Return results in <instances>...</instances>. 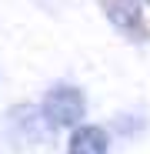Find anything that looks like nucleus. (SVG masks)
I'll return each mask as SVG.
<instances>
[{"instance_id": "nucleus-2", "label": "nucleus", "mask_w": 150, "mask_h": 154, "mask_svg": "<svg viewBox=\"0 0 150 154\" xmlns=\"http://www.w3.org/2000/svg\"><path fill=\"white\" fill-rule=\"evenodd\" d=\"M104 17L110 20V27L123 34L134 44H143L150 37L147 30V17H143V0H100Z\"/></svg>"}, {"instance_id": "nucleus-5", "label": "nucleus", "mask_w": 150, "mask_h": 154, "mask_svg": "<svg viewBox=\"0 0 150 154\" xmlns=\"http://www.w3.org/2000/svg\"><path fill=\"white\" fill-rule=\"evenodd\" d=\"M143 4H150V0H143Z\"/></svg>"}, {"instance_id": "nucleus-1", "label": "nucleus", "mask_w": 150, "mask_h": 154, "mask_svg": "<svg viewBox=\"0 0 150 154\" xmlns=\"http://www.w3.org/2000/svg\"><path fill=\"white\" fill-rule=\"evenodd\" d=\"M40 111H43V121L50 127H70L73 131V127L84 124V117H87V97L73 84H54L43 94Z\"/></svg>"}, {"instance_id": "nucleus-4", "label": "nucleus", "mask_w": 150, "mask_h": 154, "mask_svg": "<svg viewBox=\"0 0 150 154\" xmlns=\"http://www.w3.org/2000/svg\"><path fill=\"white\" fill-rule=\"evenodd\" d=\"M40 4H47V7H54V4H60V0H40Z\"/></svg>"}, {"instance_id": "nucleus-3", "label": "nucleus", "mask_w": 150, "mask_h": 154, "mask_svg": "<svg viewBox=\"0 0 150 154\" xmlns=\"http://www.w3.org/2000/svg\"><path fill=\"white\" fill-rule=\"evenodd\" d=\"M67 154H110V137L97 124H77L70 131Z\"/></svg>"}]
</instances>
